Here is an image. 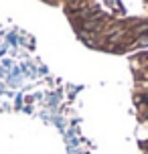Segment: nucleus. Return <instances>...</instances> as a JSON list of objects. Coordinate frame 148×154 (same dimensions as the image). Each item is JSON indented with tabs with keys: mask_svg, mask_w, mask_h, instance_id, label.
Wrapping results in <instances>:
<instances>
[{
	"mask_svg": "<svg viewBox=\"0 0 148 154\" xmlns=\"http://www.w3.org/2000/svg\"><path fill=\"white\" fill-rule=\"evenodd\" d=\"M101 26V18L100 16H89L87 20H83V31H100Z\"/></svg>",
	"mask_w": 148,
	"mask_h": 154,
	"instance_id": "f257e3e1",
	"label": "nucleus"
},
{
	"mask_svg": "<svg viewBox=\"0 0 148 154\" xmlns=\"http://www.w3.org/2000/svg\"><path fill=\"white\" fill-rule=\"evenodd\" d=\"M138 32H148V23H142L136 29H132V35H138Z\"/></svg>",
	"mask_w": 148,
	"mask_h": 154,
	"instance_id": "f03ea898",
	"label": "nucleus"
}]
</instances>
